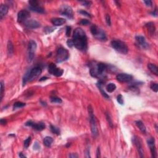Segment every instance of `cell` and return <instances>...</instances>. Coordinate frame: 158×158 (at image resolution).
I'll return each mask as SVG.
<instances>
[{
  "label": "cell",
  "instance_id": "obj_34",
  "mask_svg": "<svg viewBox=\"0 0 158 158\" xmlns=\"http://www.w3.org/2000/svg\"><path fill=\"white\" fill-rule=\"evenodd\" d=\"M1 97H0V99H1V102H2V100H3V95H4V83H3V81L1 82Z\"/></svg>",
  "mask_w": 158,
  "mask_h": 158
},
{
  "label": "cell",
  "instance_id": "obj_49",
  "mask_svg": "<svg viewBox=\"0 0 158 158\" xmlns=\"http://www.w3.org/2000/svg\"><path fill=\"white\" fill-rule=\"evenodd\" d=\"M151 14H152L153 16H155V17L158 16V11H157V9H155V10L153 12L151 13Z\"/></svg>",
  "mask_w": 158,
  "mask_h": 158
},
{
  "label": "cell",
  "instance_id": "obj_31",
  "mask_svg": "<svg viewBox=\"0 0 158 158\" xmlns=\"http://www.w3.org/2000/svg\"><path fill=\"white\" fill-rule=\"evenodd\" d=\"M63 73H64V70L59 68H57L56 70L54 71L53 74V75H55L56 77H61L63 75Z\"/></svg>",
  "mask_w": 158,
  "mask_h": 158
},
{
  "label": "cell",
  "instance_id": "obj_51",
  "mask_svg": "<svg viewBox=\"0 0 158 158\" xmlns=\"http://www.w3.org/2000/svg\"><path fill=\"white\" fill-rule=\"evenodd\" d=\"M47 79H48V77H43L41 78V79H40V82H42V81L46 80H47Z\"/></svg>",
  "mask_w": 158,
  "mask_h": 158
},
{
  "label": "cell",
  "instance_id": "obj_26",
  "mask_svg": "<svg viewBox=\"0 0 158 158\" xmlns=\"http://www.w3.org/2000/svg\"><path fill=\"white\" fill-rule=\"evenodd\" d=\"M116 85L113 83H109L106 86V90H107V92L112 93L116 90Z\"/></svg>",
  "mask_w": 158,
  "mask_h": 158
},
{
  "label": "cell",
  "instance_id": "obj_25",
  "mask_svg": "<svg viewBox=\"0 0 158 158\" xmlns=\"http://www.w3.org/2000/svg\"><path fill=\"white\" fill-rule=\"evenodd\" d=\"M53 142V139L51 137H46L43 140V144L47 147L51 146Z\"/></svg>",
  "mask_w": 158,
  "mask_h": 158
},
{
  "label": "cell",
  "instance_id": "obj_39",
  "mask_svg": "<svg viewBox=\"0 0 158 158\" xmlns=\"http://www.w3.org/2000/svg\"><path fill=\"white\" fill-rule=\"evenodd\" d=\"M54 30V28H53L51 27H47L45 28V32H46V33H51L52 32H53Z\"/></svg>",
  "mask_w": 158,
  "mask_h": 158
},
{
  "label": "cell",
  "instance_id": "obj_37",
  "mask_svg": "<svg viewBox=\"0 0 158 158\" xmlns=\"http://www.w3.org/2000/svg\"><path fill=\"white\" fill-rule=\"evenodd\" d=\"M79 12L80 14H81L82 15H84V16H85L88 17H91V15H90V14H89L88 12H87V11H85L82 10V9L79 11Z\"/></svg>",
  "mask_w": 158,
  "mask_h": 158
},
{
  "label": "cell",
  "instance_id": "obj_44",
  "mask_svg": "<svg viewBox=\"0 0 158 158\" xmlns=\"http://www.w3.org/2000/svg\"><path fill=\"white\" fill-rule=\"evenodd\" d=\"M82 3H83L84 6H87V7H90L92 5V3L91 1H82Z\"/></svg>",
  "mask_w": 158,
  "mask_h": 158
},
{
  "label": "cell",
  "instance_id": "obj_12",
  "mask_svg": "<svg viewBox=\"0 0 158 158\" xmlns=\"http://www.w3.org/2000/svg\"><path fill=\"white\" fill-rule=\"evenodd\" d=\"M30 17V12L28 11L22 10L17 14V22L19 23H24Z\"/></svg>",
  "mask_w": 158,
  "mask_h": 158
},
{
  "label": "cell",
  "instance_id": "obj_33",
  "mask_svg": "<svg viewBox=\"0 0 158 158\" xmlns=\"http://www.w3.org/2000/svg\"><path fill=\"white\" fill-rule=\"evenodd\" d=\"M150 88L153 91H154V92L157 93L158 91V85L156 83H153V84H151L150 85Z\"/></svg>",
  "mask_w": 158,
  "mask_h": 158
},
{
  "label": "cell",
  "instance_id": "obj_5",
  "mask_svg": "<svg viewBox=\"0 0 158 158\" xmlns=\"http://www.w3.org/2000/svg\"><path fill=\"white\" fill-rule=\"evenodd\" d=\"M112 48L117 51L123 54H127L128 53V48L124 42L121 40H112L111 43Z\"/></svg>",
  "mask_w": 158,
  "mask_h": 158
},
{
  "label": "cell",
  "instance_id": "obj_46",
  "mask_svg": "<svg viewBox=\"0 0 158 158\" xmlns=\"http://www.w3.org/2000/svg\"><path fill=\"white\" fill-rule=\"evenodd\" d=\"M101 157V154H100V148H97V150H96V158H99Z\"/></svg>",
  "mask_w": 158,
  "mask_h": 158
},
{
  "label": "cell",
  "instance_id": "obj_18",
  "mask_svg": "<svg viewBox=\"0 0 158 158\" xmlns=\"http://www.w3.org/2000/svg\"><path fill=\"white\" fill-rule=\"evenodd\" d=\"M51 23L55 26H61L66 23V19L63 18L55 17L51 19Z\"/></svg>",
  "mask_w": 158,
  "mask_h": 158
},
{
  "label": "cell",
  "instance_id": "obj_52",
  "mask_svg": "<svg viewBox=\"0 0 158 158\" xmlns=\"http://www.w3.org/2000/svg\"><path fill=\"white\" fill-rule=\"evenodd\" d=\"M19 157L20 158H26V156L23 155V154L22 153H19Z\"/></svg>",
  "mask_w": 158,
  "mask_h": 158
},
{
  "label": "cell",
  "instance_id": "obj_28",
  "mask_svg": "<svg viewBox=\"0 0 158 158\" xmlns=\"http://www.w3.org/2000/svg\"><path fill=\"white\" fill-rule=\"evenodd\" d=\"M57 68L58 67H57V66H56L55 64H53V63H51L49 65V66H48V72L51 74L53 75L54 72V71H55Z\"/></svg>",
  "mask_w": 158,
  "mask_h": 158
},
{
  "label": "cell",
  "instance_id": "obj_41",
  "mask_svg": "<svg viewBox=\"0 0 158 158\" xmlns=\"http://www.w3.org/2000/svg\"><path fill=\"white\" fill-rule=\"evenodd\" d=\"M70 33H71V27H69V26H67V27H66V36L69 37L70 35Z\"/></svg>",
  "mask_w": 158,
  "mask_h": 158
},
{
  "label": "cell",
  "instance_id": "obj_21",
  "mask_svg": "<svg viewBox=\"0 0 158 158\" xmlns=\"http://www.w3.org/2000/svg\"><path fill=\"white\" fill-rule=\"evenodd\" d=\"M148 67L149 70L151 72V73H153V74H154L155 75L158 76V68L156 65H154V64H151V63H149L148 64Z\"/></svg>",
  "mask_w": 158,
  "mask_h": 158
},
{
  "label": "cell",
  "instance_id": "obj_2",
  "mask_svg": "<svg viewBox=\"0 0 158 158\" xmlns=\"http://www.w3.org/2000/svg\"><path fill=\"white\" fill-rule=\"evenodd\" d=\"M107 66L104 63H100L96 64L90 69V74L93 77L99 78L103 76L105 72L107 70Z\"/></svg>",
  "mask_w": 158,
  "mask_h": 158
},
{
  "label": "cell",
  "instance_id": "obj_45",
  "mask_svg": "<svg viewBox=\"0 0 158 158\" xmlns=\"http://www.w3.org/2000/svg\"><path fill=\"white\" fill-rule=\"evenodd\" d=\"M144 3H145V5L147 6H149V7H151L152 6V1H150V0H148V1H144Z\"/></svg>",
  "mask_w": 158,
  "mask_h": 158
},
{
  "label": "cell",
  "instance_id": "obj_7",
  "mask_svg": "<svg viewBox=\"0 0 158 158\" xmlns=\"http://www.w3.org/2000/svg\"><path fill=\"white\" fill-rule=\"evenodd\" d=\"M69 57V54L68 51L65 48L61 47L57 51L56 61L58 63H62V62H64L68 59Z\"/></svg>",
  "mask_w": 158,
  "mask_h": 158
},
{
  "label": "cell",
  "instance_id": "obj_29",
  "mask_svg": "<svg viewBox=\"0 0 158 158\" xmlns=\"http://www.w3.org/2000/svg\"><path fill=\"white\" fill-rule=\"evenodd\" d=\"M50 101H51V103H62L63 102V100L60 98L58 97L55 96H51L50 98Z\"/></svg>",
  "mask_w": 158,
  "mask_h": 158
},
{
  "label": "cell",
  "instance_id": "obj_9",
  "mask_svg": "<svg viewBox=\"0 0 158 158\" xmlns=\"http://www.w3.org/2000/svg\"><path fill=\"white\" fill-rule=\"evenodd\" d=\"M60 13L61 15L67 17V18L70 19H74L73 11H72L71 7L68 6V5H63L61 6V8Z\"/></svg>",
  "mask_w": 158,
  "mask_h": 158
},
{
  "label": "cell",
  "instance_id": "obj_38",
  "mask_svg": "<svg viewBox=\"0 0 158 158\" xmlns=\"http://www.w3.org/2000/svg\"><path fill=\"white\" fill-rule=\"evenodd\" d=\"M79 24L82 25V26H87V25H89V24H90V22L89 21H88V20L87 19H82L80 21Z\"/></svg>",
  "mask_w": 158,
  "mask_h": 158
},
{
  "label": "cell",
  "instance_id": "obj_8",
  "mask_svg": "<svg viewBox=\"0 0 158 158\" xmlns=\"http://www.w3.org/2000/svg\"><path fill=\"white\" fill-rule=\"evenodd\" d=\"M37 48V45L36 42L33 40H30L29 42L28 46V62H32L33 61L35 56L36 49Z\"/></svg>",
  "mask_w": 158,
  "mask_h": 158
},
{
  "label": "cell",
  "instance_id": "obj_50",
  "mask_svg": "<svg viewBox=\"0 0 158 158\" xmlns=\"http://www.w3.org/2000/svg\"><path fill=\"white\" fill-rule=\"evenodd\" d=\"M85 157L86 158H90V150L89 149H87L86 151V153H85Z\"/></svg>",
  "mask_w": 158,
  "mask_h": 158
},
{
  "label": "cell",
  "instance_id": "obj_1",
  "mask_svg": "<svg viewBox=\"0 0 158 158\" xmlns=\"http://www.w3.org/2000/svg\"><path fill=\"white\" fill-rule=\"evenodd\" d=\"M74 46L80 51H86L88 47L87 37L85 32L81 28H76L73 33Z\"/></svg>",
  "mask_w": 158,
  "mask_h": 158
},
{
  "label": "cell",
  "instance_id": "obj_20",
  "mask_svg": "<svg viewBox=\"0 0 158 158\" xmlns=\"http://www.w3.org/2000/svg\"><path fill=\"white\" fill-rule=\"evenodd\" d=\"M29 9L32 11L38 12V13H44L45 12V9L43 8H42V6L40 5H37V6H33L29 7Z\"/></svg>",
  "mask_w": 158,
  "mask_h": 158
},
{
  "label": "cell",
  "instance_id": "obj_48",
  "mask_svg": "<svg viewBox=\"0 0 158 158\" xmlns=\"http://www.w3.org/2000/svg\"><path fill=\"white\" fill-rule=\"evenodd\" d=\"M0 122H1V125H6V123H7V121H6V120L3 119H1V121H0Z\"/></svg>",
  "mask_w": 158,
  "mask_h": 158
},
{
  "label": "cell",
  "instance_id": "obj_11",
  "mask_svg": "<svg viewBox=\"0 0 158 158\" xmlns=\"http://www.w3.org/2000/svg\"><path fill=\"white\" fill-rule=\"evenodd\" d=\"M136 44L139 48L142 49H147L149 48V45L146 42V39L142 35H137L135 37Z\"/></svg>",
  "mask_w": 158,
  "mask_h": 158
},
{
  "label": "cell",
  "instance_id": "obj_15",
  "mask_svg": "<svg viewBox=\"0 0 158 158\" xmlns=\"http://www.w3.org/2000/svg\"><path fill=\"white\" fill-rule=\"evenodd\" d=\"M116 79L120 82H128L132 80L133 76L128 74H119L117 75Z\"/></svg>",
  "mask_w": 158,
  "mask_h": 158
},
{
  "label": "cell",
  "instance_id": "obj_17",
  "mask_svg": "<svg viewBox=\"0 0 158 158\" xmlns=\"http://www.w3.org/2000/svg\"><path fill=\"white\" fill-rule=\"evenodd\" d=\"M146 27L147 28L148 33L150 34V35L153 36L156 33V27L154 25V23L153 22H148L146 24Z\"/></svg>",
  "mask_w": 158,
  "mask_h": 158
},
{
  "label": "cell",
  "instance_id": "obj_23",
  "mask_svg": "<svg viewBox=\"0 0 158 158\" xmlns=\"http://www.w3.org/2000/svg\"><path fill=\"white\" fill-rule=\"evenodd\" d=\"M97 86H98V88L100 89V91H101V93L102 95L105 97V98H109V95H108L107 94H106V93L105 92V91H104V90L103 89V81H101V80L99 81L98 83L97 84Z\"/></svg>",
  "mask_w": 158,
  "mask_h": 158
},
{
  "label": "cell",
  "instance_id": "obj_14",
  "mask_svg": "<svg viewBox=\"0 0 158 158\" xmlns=\"http://www.w3.org/2000/svg\"><path fill=\"white\" fill-rule=\"evenodd\" d=\"M148 145L149 147V149L151 151V156L153 158H157V151L156 148L155 146V140L154 138H150L147 141Z\"/></svg>",
  "mask_w": 158,
  "mask_h": 158
},
{
  "label": "cell",
  "instance_id": "obj_40",
  "mask_svg": "<svg viewBox=\"0 0 158 158\" xmlns=\"http://www.w3.org/2000/svg\"><path fill=\"white\" fill-rule=\"evenodd\" d=\"M106 22L107 23V26H111V17L109 14H106Z\"/></svg>",
  "mask_w": 158,
  "mask_h": 158
},
{
  "label": "cell",
  "instance_id": "obj_16",
  "mask_svg": "<svg viewBox=\"0 0 158 158\" xmlns=\"http://www.w3.org/2000/svg\"><path fill=\"white\" fill-rule=\"evenodd\" d=\"M25 26L28 28H30V29H34V28H37L40 27V24L38 22V21H35L34 19H30L27 20L26 22H24Z\"/></svg>",
  "mask_w": 158,
  "mask_h": 158
},
{
  "label": "cell",
  "instance_id": "obj_53",
  "mask_svg": "<svg viewBox=\"0 0 158 158\" xmlns=\"http://www.w3.org/2000/svg\"><path fill=\"white\" fill-rule=\"evenodd\" d=\"M41 103H42V105H43V106H46V103H45V102L41 101Z\"/></svg>",
  "mask_w": 158,
  "mask_h": 158
},
{
  "label": "cell",
  "instance_id": "obj_19",
  "mask_svg": "<svg viewBox=\"0 0 158 158\" xmlns=\"http://www.w3.org/2000/svg\"><path fill=\"white\" fill-rule=\"evenodd\" d=\"M8 7L6 5H1L0 6V19L2 20L8 12Z\"/></svg>",
  "mask_w": 158,
  "mask_h": 158
},
{
  "label": "cell",
  "instance_id": "obj_47",
  "mask_svg": "<svg viewBox=\"0 0 158 158\" xmlns=\"http://www.w3.org/2000/svg\"><path fill=\"white\" fill-rule=\"evenodd\" d=\"M69 158H78V157H79V156L77 155V154H75V153H71L70 154H69Z\"/></svg>",
  "mask_w": 158,
  "mask_h": 158
},
{
  "label": "cell",
  "instance_id": "obj_35",
  "mask_svg": "<svg viewBox=\"0 0 158 158\" xmlns=\"http://www.w3.org/2000/svg\"><path fill=\"white\" fill-rule=\"evenodd\" d=\"M117 101L119 103V104H120L121 105H124V100H123V97L122 96V95H119L117 97Z\"/></svg>",
  "mask_w": 158,
  "mask_h": 158
},
{
  "label": "cell",
  "instance_id": "obj_24",
  "mask_svg": "<svg viewBox=\"0 0 158 158\" xmlns=\"http://www.w3.org/2000/svg\"><path fill=\"white\" fill-rule=\"evenodd\" d=\"M7 49H8V54H9V56L13 55L14 52V49L13 44H12V43L11 42V41H8Z\"/></svg>",
  "mask_w": 158,
  "mask_h": 158
},
{
  "label": "cell",
  "instance_id": "obj_27",
  "mask_svg": "<svg viewBox=\"0 0 158 158\" xmlns=\"http://www.w3.org/2000/svg\"><path fill=\"white\" fill-rule=\"evenodd\" d=\"M50 130H51V131L53 133H54V134H56L58 135H60V133H61L60 129L58 128V127H56L54 125H50Z\"/></svg>",
  "mask_w": 158,
  "mask_h": 158
},
{
  "label": "cell",
  "instance_id": "obj_6",
  "mask_svg": "<svg viewBox=\"0 0 158 158\" xmlns=\"http://www.w3.org/2000/svg\"><path fill=\"white\" fill-rule=\"evenodd\" d=\"M90 30L93 35L94 36L97 40L102 41V42L107 41V37L105 32L97 27L96 25H93L90 28Z\"/></svg>",
  "mask_w": 158,
  "mask_h": 158
},
{
  "label": "cell",
  "instance_id": "obj_32",
  "mask_svg": "<svg viewBox=\"0 0 158 158\" xmlns=\"http://www.w3.org/2000/svg\"><path fill=\"white\" fill-rule=\"evenodd\" d=\"M106 117L107 119V121L109 123V125H110L111 127H113V123H112V119L111 117V115L109 114V112H106Z\"/></svg>",
  "mask_w": 158,
  "mask_h": 158
},
{
  "label": "cell",
  "instance_id": "obj_4",
  "mask_svg": "<svg viewBox=\"0 0 158 158\" xmlns=\"http://www.w3.org/2000/svg\"><path fill=\"white\" fill-rule=\"evenodd\" d=\"M88 114H89L90 117V125H91V130L92 133L93 137H96L98 135V128H97L96 125V120L95 116L94 113H93V109L91 106H88Z\"/></svg>",
  "mask_w": 158,
  "mask_h": 158
},
{
  "label": "cell",
  "instance_id": "obj_43",
  "mask_svg": "<svg viewBox=\"0 0 158 158\" xmlns=\"http://www.w3.org/2000/svg\"><path fill=\"white\" fill-rule=\"evenodd\" d=\"M67 46H69V47H70V48L74 46V43L72 40H68L67 41Z\"/></svg>",
  "mask_w": 158,
  "mask_h": 158
},
{
  "label": "cell",
  "instance_id": "obj_42",
  "mask_svg": "<svg viewBox=\"0 0 158 158\" xmlns=\"http://www.w3.org/2000/svg\"><path fill=\"white\" fill-rule=\"evenodd\" d=\"M40 148V146L39 145V143H38L37 142H36L35 143L34 145H33V149H34L35 150H38Z\"/></svg>",
  "mask_w": 158,
  "mask_h": 158
},
{
  "label": "cell",
  "instance_id": "obj_22",
  "mask_svg": "<svg viewBox=\"0 0 158 158\" xmlns=\"http://www.w3.org/2000/svg\"><path fill=\"white\" fill-rule=\"evenodd\" d=\"M135 124L138 127V128L140 129L141 132H142L143 133L145 134L146 132V127H145V125H144L143 122H142L141 121H135Z\"/></svg>",
  "mask_w": 158,
  "mask_h": 158
},
{
  "label": "cell",
  "instance_id": "obj_13",
  "mask_svg": "<svg viewBox=\"0 0 158 158\" xmlns=\"http://www.w3.org/2000/svg\"><path fill=\"white\" fill-rule=\"evenodd\" d=\"M26 126L28 127H31L35 129V130H37V131H42L45 128V125L44 123L43 122H39V123H35L33 121H29L25 124Z\"/></svg>",
  "mask_w": 158,
  "mask_h": 158
},
{
  "label": "cell",
  "instance_id": "obj_3",
  "mask_svg": "<svg viewBox=\"0 0 158 158\" xmlns=\"http://www.w3.org/2000/svg\"><path fill=\"white\" fill-rule=\"evenodd\" d=\"M42 74V69L40 67H35L32 69L30 71L25 74L23 79V85H26L27 82H32L37 79Z\"/></svg>",
  "mask_w": 158,
  "mask_h": 158
},
{
  "label": "cell",
  "instance_id": "obj_10",
  "mask_svg": "<svg viewBox=\"0 0 158 158\" xmlns=\"http://www.w3.org/2000/svg\"><path fill=\"white\" fill-rule=\"evenodd\" d=\"M132 142L137 147L140 156L141 158H144V151H143V146H142V141H141L140 138L137 136H134L132 138Z\"/></svg>",
  "mask_w": 158,
  "mask_h": 158
},
{
  "label": "cell",
  "instance_id": "obj_36",
  "mask_svg": "<svg viewBox=\"0 0 158 158\" xmlns=\"http://www.w3.org/2000/svg\"><path fill=\"white\" fill-rule=\"evenodd\" d=\"M30 142H31V138L28 137L26 140L24 141V147L25 148H28V147L30 145Z\"/></svg>",
  "mask_w": 158,
  "mask_h": 158
},
{
  "label": "cell",
  "instance_id": "obj_30",
  "mask_svg": "<svg viewBox=\"0 0 158 158\" xmlns=\"http://www.w3.org/2000/svg\"><path fill=\"white\" fill-rule=\"evenodd\" d=\"M25 106H26V103L18 101V102H16V103H14V106H13V109H19V108H21V107H24Z\"/></svg>",
  "mask_w": 158,
  "mask_h": 158
}]
</instances>
